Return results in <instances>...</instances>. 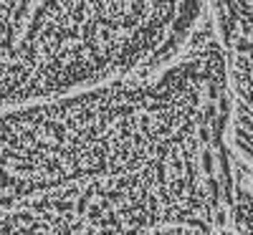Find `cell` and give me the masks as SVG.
Masks as SVG:
<instances>
[{"label":"cell","mask_w":253,"mask_h":235,"mask_svg":"<svg viewBox=\"0 0 253 235\" xmlns=\"http://www.w3.org/2000/svg\"><path fill=\"white\" fill-rule=\"evenodd\" d=\"M208 10L223 51L228 142L253 162V0H208Z\"/></svg>","instance_id":"1"},{"label":"cell","mask_w":253,"mask_h":235,"mask_svg":"<svg viewBox=\"0 0 253 235\" xmlns=\"http://www.w3.org/2000/svg\"><path fill=\"white\" fill-rule=\"evenodd\" d=\"M233 210H236V233L253 235V197L246 195L233 182Z\"/></svg>","instance_id":"2"}]
</instances>
